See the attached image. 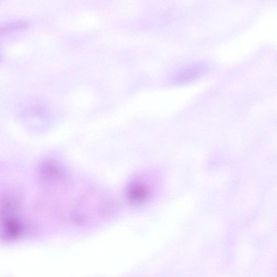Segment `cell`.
<instances>
[{"label":"cell","instance_id":"6da1fadb","mask_svg":"<svg viewBox=\"0 0 277 277\" xmlns=\"http://www.w3.org/2000/svg\"><path fill=\"white\" fill-rule=\"evenodd\" d=\"M207 66L204 63H197L185 67L178 72L173 79L176 84H184L192 82L206 73Z\"/></svg>","mask_w":277,"mask_h":277},{"label":"cell","instance_id":"7a4b0ae2","mask_svg":"<svg viewBox=\"0 0 277 277\" xmlns=\"http://www.w3.org/2000/svg\"><path fill=\"white\" fill-rule=\"evenodd\" d=\"M149 196V189L144 184H133L128 190L129 200L134 204H140L144 202Z\"/></svg>","mask_w":277,"mask_h":277},{"label":"cell","instance_id":"3957f363","mask_svg":"<svg viewBox=\"0 0 277 277\" xmlns=\"http://www.w3.org/2000/svg\"><path fill=\"white\" fill-rule=\"evenodd\" d=\"M28 23L26 21H17L7 24L1 28L2 34L17 31V30L26 28Z\"/></svg>","mask_w":277,"mask_h":277}]
</instances>
